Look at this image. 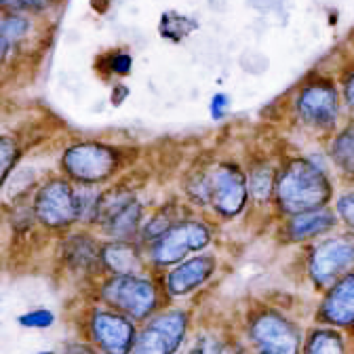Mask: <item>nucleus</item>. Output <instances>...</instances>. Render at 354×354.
<instances>
[{
    "label": "nucleus",
    "mask_w": 354,
    "mask_h": 354,
    "mask_svg": "<svg viewBox=\"0 0 354 354\" xmlns=\"http://www.w3.org/2000/svg\"><path fill=\"white\" fill-rule=\"evenodd\" d=\"M182 186L192 205L211 209L221 219H236L251 205L245 165L236 156L201 158L186 171Z\"/></svg>",
    "instance_id": "1"
},
{
    "label": "nucleus",
    "mask_w": 354,
    "mask_h": 354,
    "mask_svg": "<svg viewBox=\"0 0 354 354\" xmlns=\"http://www.w3.org/2000/svg\"><path fill=\"white\" fill-rule=\"evenodd\" d=\"M335 184L327 167L310 154H281L272 207L281 217L331 205Z\"/></svg>",
    "instance_id": "2"
},
{
    "label": "nucleus",
    "mask_w": 354,
    "mask_h": 354,
    "mask_svg": "<svg viewBox=\"0 0 354 354\" xmlns=\"http://www.w3.org/2000/svg\"><path fill=\"white\" fill-rule=\"evenodd\" d=\"M289 118L295 127L317 138H329L344 122V102L337 78L327 72H310L289 95Z\"/></svg>",
    "instance_id": "3"
},
{
    "label": "nucleus",
    "mask_w": 354,
    "mask_h": 354,
    "mask_svg": "<svg viewBox=\"0 0 354 354\" xmlns=\"http://www.w3.org/2000/svg\"><path fill=\"white\" fill-rule=\"evenodd\" d=\"M211 241L213 230L207 221L184 217L150 243V255L158 266H175L184 261L190 253L207 249Z\"/></svg>",
    "instance_id": "4"
},
{
    "label": "nucleus",
    "mask_w": 354,
    "mask_h": 354,
    "mask_svg": "<svg viewBox=\"0 0 354 354\" xmlns=\"http://www.w3.org/2000/svg\"><path fill=\"white\" fill-rule=\"evenodd\" d=\"M354 268V232L327 234L308 253V274L321 289Z\"/></svg>",
    "instance_id": "5"
},
{
    "label": "nucleus",
    "mask_w": 354,
    "mask_h": 354,
    "mask_svg": "<svg viewBox=\"0 0 354 354\" xmlns=\"http://www.w3.org/2000/svg\"><path fill=\"white\" fill-rule=\"evenodd\" d=\"M122 165V154L104 144H78L64 156V169L84 184H97L112 177Z\"/></svg>",
    "instance_id": "6"
},
{
    "label": "nucleus",
    "mask_w": 354,
    "mask_h": 354,
    "mask_svg": "<svg viewBox=\"0 0 354 354\" xmlns=\"http://www.w3.org/2000/svg\"><path fill=\"white\" fill-rule=\"evenodd\" d=\"M102 293L106 301L136 319L148 317L156 306V287L142 277H114Z\"/></svg>",
    "instance_id": "7"
},
{
    "label": "nucleus",
    "mask_w": 354,
    "mask_h": 354,
    "mask_svg": "<svg viewBox=\"0 0 354 354\" xmlns=\"http://www.w3.org/2000/svg\"><path fill=\"white\" fill-rule=\"evenodd\" d=\"M186 321L184 313L156 317L133 344V354H173L184 339Z\"/></svg>",
    "instance_id": "8"
},
{
    "label": "nucleus",
    "mask_w": 354,
    "mask_h": 354,
    "mask_svg": "<svg viewBox=\"0 0 354 354\" xmlns=\"http://www.w3.org/2000/svg\"><path fill=\"white\" fill-rule=\"evenodd\" d=\"M36 215L42 224L59 228L78 219V192L66 182H51L44 186L34 203Z\"/></svg>",
    "instance_id": "9"
},
{
    "label": "nucleus",
    "mask_w": 354,
    "mask_h": 354,
    "mask_svg": "<svg viewBox=\"0 0 354 354\" xmlns=\"http://www.w3.org/2000/svg\"><path fill=\"white\" fill-rule=\"evenodd\" d=\"M339 226V217L333 205L301 211L283 217V234L289 243H310L331 234Z\"/></svg>",
    "instance_id": "10"
},
{
    "label": "nucleus",
    "mask_w": 354,
    "mask_h": 354,
    "mask_svg": "<svg viewBox=\"0 0 354 354\" xmlns=\"http://www.w3.org/2000/svg\"><path fill=\"white\" fill-rule=\"evenodd\" d=\"M251 337L259 354H297V333L277 313L257 317L251 327Z\"/></svg>",
    "instance_id": "11"
},
{
    "label": "nucleus",
    "mask_w": 354,
    "mask_h": 354,
    "mask_svg": "<svg viewBox=\"0 0 354 354\" xmlns=\"http://www.w3.org/2000/svg\"><path fill=\"white\" fill-rule=\"evenodd\" d=\"M279 158H272L268 152H251L243 165L247 173V188L251 205L257 209L272 207L274 188H277V175H279Z\"/></svg>",
    "instance_id": "12"
},
{
    "label": "nucleus",
    "mask_w": 354,
    "mask_h": 354,
    "mask_svg": "<svg viewBox=\"0 0 354 354\" xmlns=\"http://www.w3.org/2000/svg\"><path fill=\"white\" fill-rule=\"evenodd\" d=\"M217 270V257L215 255H194L180 261L175 268L167 274V291L173 295H186L205 285Z\"/></svg>",
    "instance_id": "13"
},
{
    "label": "nucleus",
    "mask_w": 354,
    "mask_h": 354,
    "mask_svg": "<svg viewBox=\"0 0 354 354\" xmlns=\"http://www.w3.org/2000/svg\"><path fill=\"white\" fill-rule=\"evenodd\" d=\"M321 319L331 325H354V268L329 285L321 306Z\"/></svg>",
    "instance_id": "14"
},
{
    "label": "nucleus",
    "mask_w": 354,
    "mask_h": 354,
    "mask_svg": "<svg viewBox=\"0 0 354 354\" xmlns=\"http://www.w3.org/2000/svg\"><path fill=\"white\" fill-rule=\"evenodd\" d=\"M93 337L108 354H129L136 344L133 325L112 313H97L93 319Z\"/></svg>",
    "instance_id": "15"
},
{
    "label": "nucleus",
    "mask_w": 354,
    "mask_h": 354,
    "mask_svg": "<svg viewBox=\"0 0 354 354\" xmlns=\"http://www.w3.org/2000/svg\"><path fill=\"white\" fill-rule=\"evenodd\" d=\"M327 158L342 180L354 186V114L327 138Z\"/></svg>",
    "instance_id": "16"
},
{
    "label": "nucleus",
    "mask_w": 354,
    "mask_h": 354,
    "mask_svg": "<svg viewBox=\"0 0 354 354\" xmlns=\"http://www.w3.org/2000/svg\"><path fill=\"white\" fill-rule=\"evenodd\" d=\"M102 263L116 277H140L144 270V257L136 243L114 241L102 249Z\"/></svg>",
    "instance_id": "17"
},
{
    "label": "nucleus",
    "mask_w": 354,
    "mask_h": 354,
    "mask_svg": "<svg viewBox=\"0 0 354 354\" xmlns=\"http://www.w3.org/2000/svg\"><path fill=\"white\" fill-rule=\"evenodd\" d=\"M136 192L127 186H116V188H110L106 192H100V198H97V205H95V215H93V221L100 226H108L110 221L131 203L136 201Z\"/></svg>",
    "instance_id": "18"
},
{
    "label": "nucleus",
    "mask_w": 354,
    "mask_h": 354,
    "mask_svg": "<svg viewBox=\"0 0 354 354\" xmlns=\"http://www.w3.org/2000/svg\"><path fill=\"white\" fill-rule=\"evenodd\" d=\"M30 32V21L21 15L5 13L0 15V64L7 62L13 51L19 47V42L26 40Z\"/></svg>",
    "instance_id": "19"
},
{
    "label": "nucleus",
    "mask_w": 354,
    "mask_h": 354,
    "mask_svg": "<svg viewBox=\"0 0 354 354\" xmlns=\"http://www.w3.org/2000/svg\"><path fill=\"white\" fill-rule=\"evenodd\" d=\"M144 207L142 203L136 198L131 201L112 221L106 226V230L116 239V241H131L140 232V228L144 226Z\"/></svg>",
    "instance_id": "20"
},
{
    "label": "nucleus",
    "mask_w": 354,
    "mask_h": 354,
    "mask_svg": "<svg viewBox=\"0 0 354 354\" xmlns=\"http://www.w3.org/2000/svg\"><path fill=\"white\" fill-rule=\"evenodd\" d=\"M66 259L78 268H84V270H91L93 266H97L102 261V249L100 245L86 234H78V236H72L66 245Z\"/></svg>",
    "instance_id": "21"
},
{
    "label": "nucleus",
    "mask_w": 354,
    "mask_h": 354,
    "mask_svg": "<svg viewBox=\"0 0 354 354\" xmlns=\"http://www.w3.org/2000/svg\"><path fill=\"white\" fill-rule=\"evenodd\" d=\"M184 217H186V213H184V207H182V205H177V203H171V205H169V203H167V205H162L160 209H156L148 221H144V226H142V236H144L148 243H152V241H156L165 230H169L173 224H177V221L184 219Z\"/></svg>",
    "instance_id": "22"
},
{
    "label": "nucleus",
    "mask_w": 354,
    "mask_h": 354,
    "mask_svg": "<svg viewBox=\"0 0 354 354\" xmlns=\"http://www.w3.org/2000/svg\"><path fill=\"white\" fill-rule=\"evenodd\" d=\"M306 354H344V342L333 331H317L308 339Z\"/></svg>",
    "instance_id": "23"
},
{
    "label": "nucleus",
    "mask_w": 354,
    "mask_h": 354,
    "mask_svg": "<svg viewBox=\"0 0 354 354\" xmlns=\"http://www.w3.org/2000/svg\"><path fill=\"white\" fill-rule=\"evenodd\" d=\"M194 30H196V24L190 17L177 15V13L165 15L162 24H160V32L165 34V38H173V40H182V38L190 36Z\"/></svg>",
    "instance_id": "24"
},
{
    "label": "nucleus",
    "mask_w": 354,
    "mask_h": 354,
    "mask_svg": "<svg viewBox=\"0 0 354 354\" xmlns=\"http://www.w3.org/2000/svg\"><path fill=\"white\" fill-rule=\"evenodd\" d=\"M239 66L249 76H261L270 68V59L259 49H245L239 57Z\"/></svg>",
    "instance_id": "25"
},
{
    "label": "nucleus",
    "mask_w": 354,
    "mask_h": 354,
    "mask_svg": "<svg viewBox=\"0 0 354 354\" xmlns=\"http://www.w3.org/2000/svg\"><path fill=\"white\" fill-rule=\"evenodd\" d=\"M333 209L339 217V224H344L348 230L354 232V186L348 190H342L333 198Z\"/></svg>",
    "instance_id": "26"
},
{
    "label": "nucleus",
    "mask_w": 354,
    "mask_h": 354,
    "mask_svg": "<svg viewBox=\"0 0 354 354\" xmlns=\"http://www.w3.org/2000/svg\"><path fill=\"white\" fill-rule=\"evenodd\" d=\"M335 78L339 84V93H342V102H344L346 112L354 114V62L344 66Z\"/></svg>",
    "instance_id": "27"
},
{
    "label": "nucleus",
    "mask_w": 354,
    "mask_h": 354,
    "mask_svg": "<svg viewBox=\"0 0 354 354\" xmlns=\"http://www.w3.org/2000/svg\"><path fill=\"white\" fill-rule=\"evenodd\" d=\"M17 144L11 138H0V186L7 180V175L11 173L15 160H17Z\"/></svg>",
    "instance_id": "28"
},
{
    "label": "nucleus",
    "mask_w": 354,
    "mask_h": 354,
    "mask_svg": "<svg viewBox=\"0 0 354 354\" xmlns=\"http://www.w3.org/2000/svg\"><path fill=\"white\" fill-rule=\"evenodd\" d=\"M194 53L205 64H215L221 57V44L215 38H201L194 44Z\"/></svg>",
    "instance_id": "29"
},
{
    "label": "nucleus",
    "mask_w": 354,
    "mask_h": 354,
    "mask_svg": "<svg viewBox=\"0 0 354 354\" xmlns=\"http://www.w3.org/2000/svg\"><path fill=\"white\" fill-rule=\"evenodd\" d=\"M49 5H53V0H0V7L15 11H42Z\"/></svg>",
    "instance_id": "30"
},
{
    "label": "nucleus",
    "mask_w": 354,
    "mask_h": 354,
    "mask_svg": "<svg viewBox=\"0 0 354 354\" xmlns=\"http://www.w3.org/2000/svg\"><path fill=\"white\" fill-rule=\"evenodd\" d=\"M247 7L261 15H272V13L283 11L285 0H247Z\"/></svg>",
    "instance_id": "31"
},
{
    "label": "nucleus",
    "mask_w": 354,
    "mask_h": 354,
    "mask_svg": "<svg viewBox=\"0 0 354 354\" xmlns=\"http://www.w3.org/2000/svg\"><path fill=\"white\" fill-rule=\"evenodd\" d=\"M230 112V97L226 93H217L211 100V116L215 120H224Z\"/></svg>",
    "instance_id": "32"
},
{
    "label": "nucleus",
    "mask_w": 354,
    "mask_h": 354,
    "mask_svg": "<svg viewBox=\"0 0 354 354\" xmlns=\"http://www.w3.org/2000/svg\"><path fill=\"white\" fill-rule=\"evenodd\" d=\"M19 323L26 327H49L53 323V315L47 313V310H38V313H30V315L21 317Z\"/></svg>",
    "instance_id": "33"
},
{
    "label": "nucleus",
    "mask_w": 354,
    "mask_h": 354,
    "mask_svg": "<svg viewBox=\"0 0 354 354\" xmlns=\"http://www.w3.org/2000/svg\"><path fill=\"white\" fill-rule=\"evenodd\" d=\"M110 70L118 74H127L131 70V57L127 53H114L110 59Z\"/></svg>",
    "instance_id": "34"
},
{
    "label": "nucleus",
    "mask_w": 354,
    "mask_h": 354,
    "mask_svg": "<svg viewBox=\"0 0 354 354\" xmlns=\"http://www.w3.org/2000/svg\"><path fill=\"white\" fill-rule=\"evenodd\" d=\"M190 354H219V350H215L207 339H201V342L194 346V350H192Z\"/></svg>",
    "instance_id": "35"
},
{
    "label": "nucleus",
    "mask_w": 354,
    "mask_h": 354,
    "mask_svg": "<svg viewBox=\"0 0 354 354\" xmlns=\"http://www.w3.org/2000/svg\"><path fill=\"white\" fill-rule=\"evenodd\" d=\"M207 7L213 11V13H224L228 9V0H209Z\"/></svg>",
    "instance_id": "36"
},
{
    "label": "nucleus",
    "mask_w": 354,
    "mask_h": 354,
    "mask_svg": "<svg viewBox=\"0 0 354 354\" xmlns=\"http://www.w3.org/2000/svg\"><path fill=\"white\" fill-rule=\"evenodd\" d=\"M68 354H95V352H91L88 348H82V346H78V348H72Z\"/></svg>",
    "instance_id": "37"
},
{
    "label": "nucleus",
    "mask_w": 354,
    "mask_h": 354,
    "mask_svg": "<svg viewBox=\"0 0 354 354\" xmlns=\"http://www.w3.org/2000/svg\"><path fill=\"white\" fill-rule=\"evenodd\" d=\"M219 354H245L243 350H234V352H219Z\"/></svg>",
    "instance_id": "38"
},
{
    "label": "nucleus",
    "mask_w": 354,
    "mask_h": 354,
    "mask_svg": "<svg viewBox=\"0 0 354 354\" xmlns=\"http://www.w3.org/2000/svg\"><path fill=\"white\" fill-rule=\"evenodd\" d=\"M42 354H49V352H42Z\"/></svg>",
    "instance_id": "39"
}]
</instances>
